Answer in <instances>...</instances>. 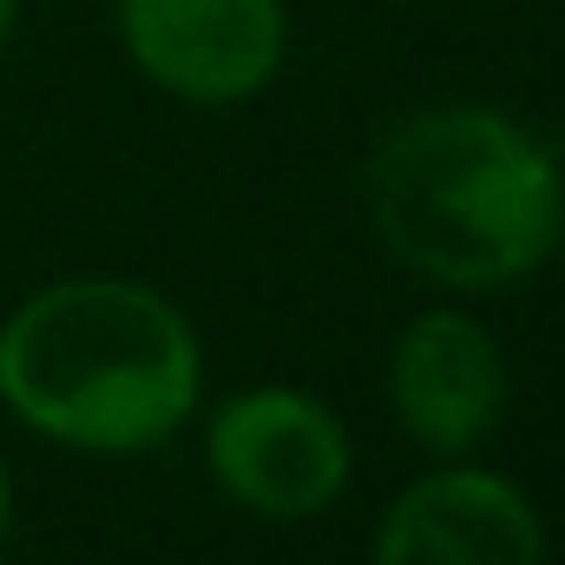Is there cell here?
Segmentation results:
<instances>
[{
    "instance_id": "6da1fadb",
    "label": "cell",
    "mask_w": 565,
    "mask_h": 565,
    "mask_svg": "<svg viewBox=\"0 0 565 565\" xmlns=\"http://www.w3.org/2000/svg\"><path fill=\"white\" fill-rule=\"evenodd\" d=\"M559 164L493 106H422L362 158V204L395 264L447 289H507L553 257Z\"/></svg>"
},
{
    "instance_id": "ba28073f",
    "label": "cell",
    "mask_w": 565,
    "mask_h": 565,
    "mask_svg": "<svg viewBox=\"0 0 565 565\" xmlns=\"http://www.w3.org/2000/svg\"><path fill=\"white\" fill-rule=\"evenodd\" d=\"M13 20H20V0H0V46L13 40Z\"/></svg>"
},
{
    "instance_id": "52a82bcc",
    "label": "cell",
    "mask_w": 565,
    "mask_h": 565,
    "mask_svg": "<svg viewBox=\"0 0 565 565\" xmlns=\"http://www.w3.org/2000/svg\"><path fill=\"white\" fill-rule=\"evenodd\" d=\"M7 520H13V480H7V460H0V540H7Z\"/></svg>"
},
{
    "instance_id": "7a4b0ae2",
    "label": "cell",
    "mask_w": 565,
    "mask_h": 565,
    "mask_svg": "<svg viewBox=\"0 0 565 565\" xmlns=\"http://www.w3.org/2000/svg\"><path fill=\"white\" fill-rule=\"evenodd\" d=\"M198 388V329L145 282H46L0 322V402L60 447L145 454L178 434Z\"/></svg>"
},
{
    "instance_id": "3957f363",
    "label": "cell",
    "mask_w": 565,
    "mask_h": 565,
    "mask_svg": "<svg viewBox=\"0 0 565 565\" xmlns=\"http://www.w3.org/2000/svg\"><path fill=\"white\" fill-rule=\"evenodd\" d=\"M211 480L257 520H309L349 487V427L302 388H244L204 434Z\"/></svg>"
},
{
    "instance_id": "9c48e42d",
    "label": "cell",
    "mask_w": 565,
    "mask_h": 565,
    "mask_svg": "<svg viewBox=\"0 0 565 565\" xmlns=\"http://www.w3.org/2000/svg\"><path fill=\"white\" fill-rule=\"evenodd\" d=\"M553 257L565 264V198H559V231H553Z\"/></svg>"
},
{
    "instance_id": "8992f818",
    "label": "cell",
    "mask_w": 565,
    "mask_h": 565,
    "mask_svg": "<svg viewBox=\"0 0 565 565\" xmlns=\"http://www.w3.org/2000/svg\"><path fill=\"white\" fill-rule=\"evenodd\" d=\"M388 402L427 454H467L507 408V355L467 309H427L388 349Z\"/></svg>"
},
{
    "instance_id": "277c9868",
    "label": "cell",
    "mask_w": 565,
    "mask_h": 565,
    "mask_svg": "<svg viewBox=\"0 0 565 565\" xmlns=\"http://www.w3.org/2000/svg\"><path fill=\"white\" fill-rule=\"evenodd\" d=\"M119 40L151 86L191 106L257 99L282 73V0H119Z\"/></svg>"
},
{
    "instance_id": "5b68a950",
    "label": "cell",
    "mask_w": 565,
    "mask_h": 565,
    "mask_svg": "<svg viewBox=\"0 0 565 565\" xmlns=\"http://www.w3.org/2000/svg\"><path fill=\"white\" fill-rule=\"evenodd\" d=\"M369 565H546V526L507 473L440 467L382 513Z\"/></svg>"
}]
</instances>
